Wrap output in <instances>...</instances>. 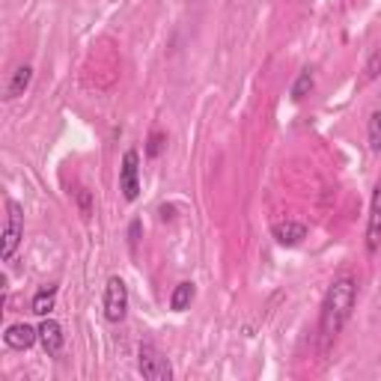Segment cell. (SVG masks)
Listing matches in <instances>:
<instances>
[{"mask_svg":"<svg viewBox=\"0 0 381 381\" xmlns=\"http://www.w3.org/2000/svg\"><path fill=\"white\" fill-rule=\"evenodd\" d=\"M357 301V283L352 277H337L330 283L325 301H322V316H319V334H322V349H328L337 340V334L349 322L352 310Z\"/></svg>","mask_w":381,"mask_h":381,"instance_id":"cell-1","label":"cell"},{"mask_svg":"<svg viewBox=\"0 0 381 381\" xmlns=\"http://www.w3.org/2000/svg\"><path fill=\"white\" fill-rule=\"evenodd\" d=\"M137 372H140L146 381H170V378H173L170 360L164 357L152 343H143L140 349H137Z\"/></svg>","mask_w":381,"mask_h":381,"instance_id":"cell-2","label":"cell"},{"mask_svg":"<svg viewBox=\"0 0 381 381\" xmlns=\"http://www.w3.org/2000/svg\"><path fill=\"white\" fill-rule=\"evenodd\" d=\"M21 239H24V209L15 200H6V226H4V244H0V259L9 262L19 251Z\"/></svg>","mask_w":381,"mask_h":381,"instance_id":"cell-3","label":"cell"},{"mask_svg":"<svg viewBox=\"0 0 381 381\" xmlns=\"http://www.w3.org/2000/svg\"><path fill=\"white\" fill-rule=\"evenodd\" d=\"M120 191L128 203H135L140 197V155L137 149H128L122 155V167H120Z\"/></svg>","mask_w":381,"mask_h":381,"instance_id":"cell-4","label":"cell"},{"mask_svg":"<svg viewBox=\"0 0 381 381\" xmlns=\"http://www.w3.org/2000/svg\"><path fill=\"white\" fill-rule=\"evenodd\" d=\"M128 313V286L120 277H110L105 286V319L108 322H122Z\"/></svg>","mask_w":381,"mask_h":381,"instance_id":"cell-5","label":"cell"},{"mask_svg":"<svg viewBox=\"0 0 381 381\" xmlns=\"http://www.w3.org/2000/svg\"><path fill=\"white\" fill-rule=\"evenodd\" d=\"M39 340V328H30L27 322H15L6 328V334H4V343L9 345L12 352H27L33 343Z\"/></svg>","mask_w":381,"mask_h":381,"instance_id":"cell-6","label":"cell"},{"mask_svg":"<svg viewBox=\"0 0 381 381\" xmlns=\"http://www.w3.org/2000/svg\"><path fill=\"white\" fill-rule=\"evenodd\" d=\"M381 244V185L372 194V206H370V221H367V251L375 254Z\"/></svg>","mask_w":381,"mask_h":381,"instance_id":"cell-7","label":"cell"},{"mask_svg":"<svg viewBox=\"0 0 381 381\" xmlns=\"http://www.w3.org/2000/svg\"><path fill=\"white\" fill-rule=\"evenodd\" d=\"M39 343H42V349H45L48 355H60V352H63V343H66L63 325L45 316V322L39 325Z\"/></svg>","mask_w":381,"mask_h":381,"instance_id":"cell-8","label":"cell"},{"mask_svg":"<svg viewBox=\"0 0 381 381\" xmlns=\"http://www.w3.org/2000/svg\"><path fill=\"white\" fill-rule=\"evenodd\" d=\"M274 239L277 244H283V247H295V244H301L307 239V226L301 221H283V224H274Z\"/></svg>","mask_w":381,"mask_h":381,"instance_id":"cell-9","label":"cell"},{"mask_svg":"<svg viewBox=\"0 0 381 381\" xmlns=\"http://www.w3.org/2000/svg\"><path fill=\"white\" fill-rule=\"evenodd\" d=\"M30 80H33V69L30 66H15L9 80H6V90H4V98H19L27 93L30 87Z\"/></svg>","mask_w":381,"mask_h":381,"instance_id":"cell-10","label":"cell"},{"mask_svg":"<svg viewBox=\"0 0 381 381\" xmlns=\"http://www.w3.org/2000/svg\"><path fill=\"white\" fill-rule=\"evenodd\" d=\"M54 301H57V286H48V289H39L33 295V313H36L39 319H45L48 313L54 310Z\"/></svg>","mask_w":381,"mask_h":381,"instance_id":"cell-11","label":"cell"},{"mask_svg":"<svg viewBox=\"0 0 381 381\" xmlns=\"http://www.w3.org/2000/svg\"><path fill=\"white\" fill-rule=\"evenodd\" d=\"M313 84H316V78H313V69H301V72H298L295 84H292V90H289L292 102H301V98H307V95L313 93Z\"/></svg>","mask_w":381,"mask_h":381,"instance_id":"cell-12","label":"cell"},{"mask_svg":"<svg viewBox=\"0 0 381 381\" xmlns=\"http://www.w3.org/2000/svg\"><path fill=\"white\" fill-rule=\"evenodd\" d=\"M194 295H197V289H194V283H179L176 289H173V295H170V310H176V313H182V310H188L191 307V301H194Z\"/></svg>","mask_w":381,"mask_h":381,"instance_id":"cell-13","label":"cell"},{"mask_svg":"<svg viewBox=\"0 0 381 381\" xmlns=\"http://www.w3.org/2000/svg\"><path fill=\"white\" fill-rule=\"evenodd\" d=\"M367 137H370V149H372V152H378V149H381V110H375L370 117Z\"/></svg>","mask_w":381,"mask_h":381,"instance_id":"cell-14","label":"cell"},{"mask_svg":"<svg viewBox=\"0 0 381 381\" xmlns=\"http://www.w3.org/2000/svg\"><path fill=\"white\" fill-rule=\"evenodd\" d=\"M164 146H167V135L164 131H152L146 140V158H158L164 152Z\"/></svg>","mask_w":381,"mask_h":381,"instance_id":"cell-15","label":"cell"},{"mask_svg":"<svg viewBox=\"0 0 381 381\" xmlns=\"http://www.w3.org/2000/svg\"><path fill=\"white\" fill-rule=\"evenodd\" d=\"M381 75V45L372 51V57L367 60V66H363V84H370V80H375Z\"/></svg>","mask_w":381,"mask_h":381,"instance_id":"cell-16","label":"cell"},{"mask_svg":"<svg viewBox=\"0 0 381 381\" xmlns=\"http://www.w3.org/2000/svg\"><path fill=\"white\" fill-rule=\"evenodd\" d=\"M75 197H78V209H80V214H84V218H90V214H93V194H90L87 188H80Z\"/></svg>","mask_w":381,"mask_h":381,"instance_id":"cell-17","label":"cell"},{"mask_svg":"<svg viewBox=\"0 0 381 381\" xmlns=\"http://www.w3.org/2000/svg\"><path fill=\"white\" fill-rule=\"evenodd\" d=\"M137 239H140V221H135L128 226V241H131V247H137Z\"/></svg>","mask_w":381,"mask_h":381,"instance_id":"cell-18","label":"cell"}]
</instances>
